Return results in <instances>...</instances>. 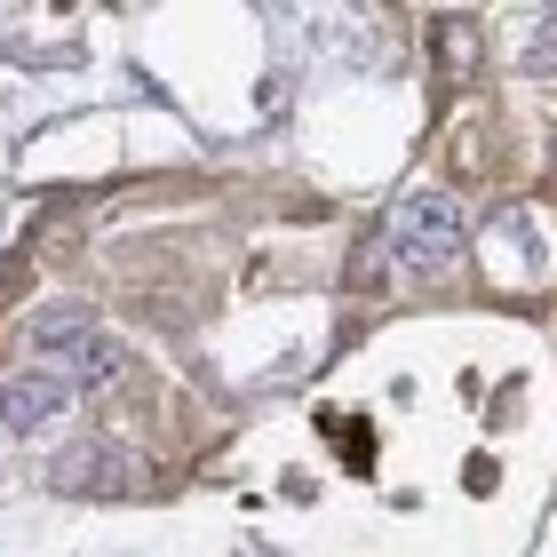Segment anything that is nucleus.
<instances>
[{
  "instance_id": "f257e3e1",
  "label": "nucleus",
  "mask_w": 557,
  "mask_h": 557,
  "mask_svg": "<svg viewBox=\"0 0 557 557\" xmlns=\"http://www.w3.org/2000/svg\"><path fill=\"white\" fill-rule=\"evenodd\" d=\"M462 247H470V215L454 191H407L383 223V256L407 278H446L462 263Z\"/></svg>"
},
{
  "instance_id": "f03ea898",
  "label": "nucleus",
  "mask_w": 557,
  "mask_h": 557,
  "mask_svg": "<svg viewBox=\"0 0 557 557\" xmlns=\"http://www.w3.org/2000/svg\"><path fill=\"white\" fill-rule=\"evenodd\" d=\"M478 271H486L502 295H542L557 278V215L534 208V199L502 208L486 232H478Z\"/></svg>"
},
{
  "instance_id": "7ed1b4c3",
  "label": "nucleus",
  "mask_w": 557,
  "mask_h": 557,
  "mask_svg": "<svg viewBox=\"0 0 557 557\" xmlns=\"http://www.w3.org/2000/svg\"><path fill=\"white\" fill-rule=\"evenodd\" d=\"M72 414V383L57 367H33V374H9L0 383V430L9 438H40V430H57Z\"/></svg>"
},
{
  "instance_id": "20e7f679",
  "label": "nucleus",
  "mask_w": 557,
  "mask_h": 557,
  "mask_svg": "<svg viewBox=\"0 0 557 557\" xmlns=\"http://www.w3.org/2000/svg\"><path fill=\"white\" fill-rule=\"evenodd\" d=\"M128 486H136V462L112 438H81L72 454H57V494L72 502H120Z\"/></svg>"
},
{
  "instance_id": "39448f33",
  "label": "nucleus",
  "mask_w": 557,
  "mask_h": 557,
  "mask_svg": "<svg viewBox=\"0 0 557 557\" xmlns=\"http://www.w3.org/2000/svg\"><path fill=\"white\" fill-rule=\"evenodd\" d=\"M430 48H438V96L470 88L478 81V48H486V24L462 16V9H438L430 16Z\"/></svg>"
},
{
  "instance_id": "423d86ee",
  "label": "nucleus",
  "mask_w": 557,
  "mask_h": 557,
  "mask_svg": "<svg viewBox=\"0 0 557 557\" xmlns=\"http://www.w3.org/2000/svg\"><path fill=\"white\" fill-rule=\"evenodd\" d=\"M88 335H104V326H96V311L88 302H48V311H33V326H24V350H33V359H48L57 367L72 343H88Z\"/></svg>"
},
{
  "instance_id": "0eeeda50",
  "label": "nucleus",
  "mask_w": 557,
  "mask_h": 557,
  "mask_svg": "<svg viewBox=\"0 0 557 557\" xmlns=\"http://www.w3.org/2000/svg\"><path fill=\"white\" fill-rule=\"evenodd\" d=\"M57 374L72 391H112L120 374H128V350H120L112 335H88V343H72L64 359H57Z\"/></svg>"
},
{
  "instance_id": "6e6552de",
  "label": "nucleus",
  "mask_w": 557,
  "mask_h": 557,
  "mask_svg": "<svg viewBox=\"0 0 557 557\" xmlns=\"http://www.w3.org/2000/svg\"><path fill=\"white\" fill-rule=\"evenodd\" d=\"M510 33H518V72L525 81H542V72H557V9H510Z\"/></svg>"
},
{
  "instance_id": "1a4fd4ad",
  "label": "nucleus",
  "mask_w": 557,
  "mask_h": 557,
  "mask_svg": "<svg viewBox=\"0 0 557 557\" xmlns=\"http://www.w3.org/2000/svg\"><path fill=\"white\" fill-rule=\"evenodd\" d=\"M319 430L335 438V454H343L350 470H367V462H374V430H367V414H326Z\"/></svg>"
},
{
  "instance_id": "9d476101",
  "label": "nucleus",
  "mask_w": 557,
  "mask_h": 557,
  "mask_svg": "<svg viewBox=\"0 0 557 557\" xmlns=\"http://www.w3.org/2000/svg\"><path fill=\"white\" fill-rule=\"evenodd\" d=\"M24 271H33V263H24V247H9V256H0V302L24 287Z\"/></svg>"
}]
</instances>
